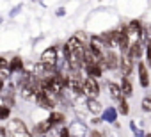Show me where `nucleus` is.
<instances>
[{"label":"nucleus","mask_w":151,"mask_h":137,"mask_svg":"<svg viewBox=\"0 0 151 137\" xmlns=\"http://www.w3.org/2000/svg\"><path fill=\"white\" fill-rule=\"evenodd\" d=\"M7 137H32V132L20 118H11L7 123Z\"/></svg>","instance_id":"nucleus-1"},{"label":"nucleus","mask_w":151,"mask_h":137,"mask_svg":"<svg viewBox=\"0 0 151 137\" xmlns=\"http://www.w3.org/2000/svg\"><path fill=\"white\" fill-rule=\"evenodd\" d=\"M39 62L45 64L46 68H52V70H57V62H59V52L55 46H48L43 50L41 57H39Z\"/></svg>","instance_id":"nucleus-2"},{"label":"nucleus","mask_w":151,"mask_h":137,"mask_svg":"<svg viewBox=\"0 0 151 137\" xmlns=\"http://www.w3.org/2000/svg\"><path fill=\"white\" fill-rule=\"evenodd\" d=\"M84 96L86 98H98L100 96V84L96 79H91V77L84 79Z\"/></svg>","instance_id":"nucleus-3"},{"label":"nucleus","mask_w":151,"mask_h":137,"mask_svg":"<svg viewBox=\"0 0 151 137\" xmlns=\"http://www.w3.org/2000/svg\"><path fill=\"white\" fill-rule=\"evenodd\" d=\"M105 66L107 70H119L121 68V57L114 52V48L105 50Z\"/></svg>","instance_id":"nucleus-4"},{"label":"nucleus","mask_w":151,"mask_h":137,"mask_svg":"<svg viewBox=\"0 0 151 137\" xmlns=\"http://www.w3.org/2000/svg\"><path fill=\"white\" fill-rule=\"evenodd\" d=\"M68 128H69V132H71L73 137H86V135H89L87 125L82 123V121H73L71 126H68Z\"/></svg>","instance_id":"nucleus-5"},{"label":"nucleus","mask_w":151,"mask_h":137,"mask_svg":"<svg viewBox=\"0 0 151 137\" xmlns=\"http://www.w3.org/2000/svg\"><path fill=\"white\" fill-rule=\"evenodd\" d=\"M121 73H123V77H130V73H132V70H133V59L130 57V53L128 52H124V53H121Z\"/></svg>","instance_id":"nucleus-6"},{"label":"nucleus","mask_w":151,"mask_h":137,"mask_svg":"<svg viewBox=\"0 0 151 137\" xmlns=\"http://www.w3.org/2000/svg\"><path fill=\"white\" fill-rule=\"evenodd\" d=\"M142 52H144V43H142V39L133 41V43L130 45V48H128V53H130V57H132L133 61H139V59L142 57Z\"/></svg>","instance_id":"nucleus-7"},{"label":"nucleus","mask_w":151,"mask_h":137,"mask_svg":"<svg viewBox=\"0 0 151 137\" xmlns=\"http://www.w3.org/2000/svg\"><path fill=\"white\" fill-rule=\"evenodd\" d=\"M9 70H11L13 75H18V73H22V71H25V62H23V59H22L20 55H14V57L9 61Z\"/></svg>","instance_id":"nucleus-8"},{"label":"nucleus","mask_w":151,"mask_h":137,"mask_svg":"<svg viewBox=\"0 0 151 137\" xmlns=\"http://www.w3.org/2000/svg\"><path fill=\"white\" fill-rule=\"evenodd\" d=\"M137 71H139V84L142 87H147L149 86V75H147V68H146L144 62L137 64Z\"/></svg>","instance_id":"nucleus-9"},{"label":"nucleus","mask_w":151,"mask_h":137,"mask_svg":"<svg viewBox=\"0 0 151 137\" xmlns=\"http://www.w3.org/2000/svg\"><path fill=\"white\" fill-rule=\"evenodd\" d=\"M107 87H109V94H110V98L112 100H123V98H126L124 94H123V91H121V86L119 84H116V82H109L107 84Z\"/></svg>","instance_id":"nucleus-10"},{"label":"nucleus","mask_w":151,"mask_h":137,"mask_svg":"<svg viewBox=\"0 0 151 137\" xmlns=\"http://www.w3.org/2000/svg\"><path fill=\"white\" fill-rule=\"evenodd\" d=\"M48 121H50L53 126L62 128V126H64V121H66V116H64L62 112H59V110H52L50 116H48Z\"/></svg>","instance_id":"nucleus-11"},{"label":"nucleus","mask_w":151,"mask_h":137,"mask_svg":"<svg viewBox=\"0 0 151 137\" xmlns=\"http://www.w3.org/2000/svg\"><path fill=\"white\" fill-rule=\"evenodd\" d=\"M84 71H86V75L87 77H91V79H100L101 77V73H103V68L101 66H98V64H93V66H86L84 68Z\"/></svg>","instance_id":"nucleus-12"},{"label":"nucleus","mask_w":151,"mask_h":137,"mask_svg":"<svg viewBox=\"0 0 151 137\" xmlns=\"http://www.w3.org/2000/svg\"><path fill=\"white\" fill-rule=\"evenodd\" d=\"M86 105H87V110H89L91 114H94V116L100 114L101 109H103L101 103L98 102V98H87V100H86Z\"/></svg>","instance_id":"nucleus-13"},{"label":"nucleus","mask_w":151,"mask_h":137,"mask_svg":"<svg viewBox=\"0 0 151 137\" xmlns=\"http://www.w3.org/2000/svg\"><path fill=\"white\" fill-rule=\"evenodd\" d=\"M116 118H117V110H116V107H109V109H105V110H103V114H101V121L114 123V121H116Z\"/></svg>","instance_id":"nucleus-14"},{"label":"nucleus","mask_w":151,"mask_h":137,"mask_svg":"<svg viewBox=\"0 0 151 137\" xmlns=\"http://www.w3.org/2000/svg\"><path fill=\"white\" fill-rule=\"evenodd\" d=\"M119 86H121V91H123L124 96H132L133 94V86H132V82H130L128 77H123V80H121Z\"/></svg>","instance_id":"nucleus-15"},{"label":"nucleus","mask_w":151,"mask_h":137,"mask_svg":"<svg viewBox=\"0 0 151 137\" xmlns=\"http://www.w3.org/2000/svg\"><path fill=\"white\" fill-rule=\"evenodd\" d=\"M140 109L144 112H151V96H144L140 102Z\"/></svg>","instance_id":"nucleus-16"},{"label":"nucleus","mask_w":151,"mask_h":137,"mask_svg":"<svg viewBox=\"0 0 151 137\" xmlns=\"http://www.w3.org/2000/svg\"><path fill=\"white\" fill-rule=\"evenodd\" d=\"M119 112H121L123 116H126V114L130 112V107H128V102H126V98L119 100Z\"/></svg>","instance_id":"nucleus-17"},{"label":"nucleus","mask_w":151,"mask_h":137,"mask_svg":"<svg viewBox=\"0 0 151 137\" xmlns=\"http://www.w3.org/2000/svg\"><path fill=\"white\" fill-rule=\"evenodd\" d=\"M22 9H23V4H18V6H14V7L9 11V18H16V16L22 13Z\"/></svg>","instance_id":"nucleus-18"},{"label":"nucleus","mask_w":151,"mask_h":137,"mask_svg":"<svg viewBox=\"0 0 151 137\" xmlns=\"http://www.w3.org/2000/svg\"><path fill=\"white\" fill-rule=\"evenodd\" d=\"M146 61H147V64L151 66V41L146 43Z\"/></svg>","instance_id":"nucleus-19"},{"label":"nucleus","mask_w":151,"mask_h":137,"mask_svg":"<svg viewBox=\"0 0 151 137\" xmlns=\"http://www.w3.org/2000/svg\"><path fill=\"white\" fill-rule=\"evenodd\" d=\"M4 68H9V61L0 55V70H4Z\"/></svg>","instance_id":"nucleus-20"},{"label":"nucleus","mask_w":151,"mask_h":137,"mask_svg":"<svg viewBox=\"0 0 151 137\" xmlns=\"http://www.w3.org/2000/svg\"><path fill=\"white\" fill-rule=\"evenodd\" d=\"M87 137H103V135H101V132H98V130H91Z\"/></svg>","instance_id":"nucleus-21"},{"label":"nucleus","mask_w":151,"mask_h":137,"mask_svg":"<svg viewBox=\"0 0 151 137\" xmlns=\"http://www.w3.org/2000/svg\"><path fill=\"white\" fill-rule=\"evenodd\" d=\"M55 14H57V16H64V14H66V9H64V7H59V9L55 11Z\"/></svg>","instance_id":"nucleus-22"},{"label":"nucleus","mask_w":151,"mask_h":137,"mask_svg":"<svg viewBox=\"0 0 151 137\" xmlns=\"http://www.w3.org/2000/svg\"><path fill=\"white\" fill-rule=\"evenodd\" d=\"M144 137H151V133H146V135H144Z\"/></svg>","instance_id":"nucleus-23"},{"label":"nucleus","mask_w":151,"mask_h":137,"mask_svg":"<svg viewBox=\"0 0 151 137\" xmlns=\"http://www.w3.org/2000/svg\"><path fill=\"white\" fill-rule=\"evenodd\" d=\"M0 23H2V18H0Z\"/></svg>","instance_id":"nucleus-24"},{"label":"nucleus","mask_w":151,"mask_h":137,"mask_svg":"<svg viewBox=\"0 0 151 137\" xmlns=\"http://www.w3.org/2000/svg\"><path fill=\"white\" fill-rule=\"evenodd\" d=\"M34 2H36V0H34Z\"/></svg>","instance_id":"nucleus-25"}]
</instances>
